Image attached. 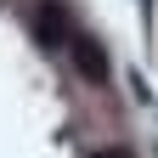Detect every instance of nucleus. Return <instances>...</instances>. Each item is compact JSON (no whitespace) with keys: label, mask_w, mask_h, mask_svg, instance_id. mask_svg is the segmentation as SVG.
I'll return each mask as SVG.
<instances>
[{"label":"nucleus","mask_w":158,"mask_h":158,"mask_svg":"<svg viewBox=\"0 0 158 158\" xmlns=\"http://www.w3.org/2000/svg\"><path fill=\"white\" fill-rule=\"evenodd\" d=\"M90 158H130L124 147H102V152H90Z\"/></svg>","instance_id":"nucleus-3"},{"label":"nucleus","mask_w":158,"mask_h":158,"mask_svg":"<svg viewBox=\"0 0 158 158\" xmlns=\"http://www.w3.org/2000/svg\"><path fill=\"white\" fill-rule=\"evenodd\" d=\"M34 28H40V40H45V45H73V23H68V11L56 6V0H45V6H40V17H34Z\"/></svg>","instance_id":"nucleus-2"},{"label":"nucleus","mask_w":158,"mask_h":158,"mask_svg":"<svg viewBox=\"0 0 158 158\" xmlns=\"http://www.w3.org/2000/svg\"><path fill=\"white\" fill-rule=\"evenodd\" d=\"M68 56H73V68L85 73L90 85H107V73H113V68H107V51L96 45L90 34H73V45H68Z\"/></svg>","instance_id":"nucleus-1"}]
</instances>
